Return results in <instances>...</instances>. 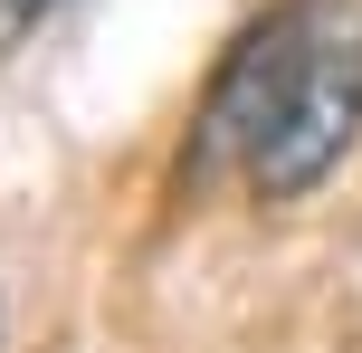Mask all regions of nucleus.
<instances>
[{
    "label": "nucleus",
    "mask_w": 362,
    "mask_h": 353,
    "mask_svg": "<svg viewBox=\"0 0 362 353\" xmlns=\"http://www.w3.org/2000/svg\"><path fill=\"white\" fill-rule=\"evenodd\" d=\"M57 10H67V0H0V67H10V57H19V48H29V38H38V29H48V19H57Z\"/></svg>",
    "instance_id": "obj_2"
},
{
    "label": "nucleus",
    "mask_w": 362,
    "mask_h": 353,
    "mask_svg": "<svg viewBox=\"0 0 362 353\" xmlns=\"http://www.w3.org/2000/svg\"><path fill=\"white\" fill-rule=\"evenodd\" d=\"M362 134V0H276L210 86V163L257 201H305Z\"/></svg>",
    "instance_id": "obj_1"
}]
</instances>
